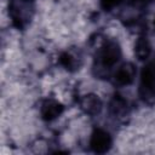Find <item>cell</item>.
Wrapping results in <instances>:
<instances>
[{"instance_id": "cell-13", "label": "cell", "mask_w": 155, "mask_h": 155, "mask_svg": "<svg viewBox=\"0 0 155 155\" xmlns=\"http://www.w3.org/2000/svg\"><path fill=\"white\" fill-rule=\"evenodd\" d=\"M154 23H155V21H154Z\"/></svg>"}, {"instance_id": "cell-10", "label": "cell", "mask_w": 155, "mask_h": 155, "mask_svg": "<svg viewBox=\"0 0 155 155\" xmlns=\"http://www.w3.org/2000/svg\"><path fill=\"white\" fill-rule=\"evenodd\" d=\"M134 54L139 61H148L151 56V44L145 33L138 35L134 42Z\"/></svg>"}, {"instance_id": "cell-6", "label": "cell", "mask_w": 155, "mask_h": 155, "mask_svg": "<svg viewBox=\"0 0 155 155\" xmlns=\"http://www.w3.org/2000/svg\"><path fill=\"white\" fill-rule=\"evenodd\" d=\"M58 63L69 73L80 70L84 63V54L79 47H70L63 51L58 57Z\"/></svg>"}, {"instance_id": "cell-11", "label": "cell", "mask_w": 155, "mask_h": 155, "mask_svg": "<svg viewBox=\"0 0 155 155\" xmlns=\"http://www.w3.org/2000/svg\"><path fill=\"white\" fill-rule=\"evenodd\" d=\"M126 1V5L127 7L134 10V11H142V10H145L153 0H124Z\"/></svg>"}, {"instance_id": "cell-1", "label": "cell", "mask_w": 155, "mask_h": 155, "mask_svg": "<svg viewBox=\"0 0 155 155\" xmlns=\"http://www.w3.org/2000/svg\"><path fill=\"white\" fill-rule=\"evenodd\" d=\"M121 57L122 51L119 41L111 38L103 39L94 52L92 64L93 76L101 80H110L114 68L120 62Z\"/></svg>"}, {"instance_id": "cell-4", "label": "cell", "mask_w": 155, "mask_h": 155, "mask_svg": "<svg viewBox=\"0 0 155 155\" xmlns=\"http://www.w3.org/2000/svg\"><path fill=\"white\" fill-rule=\"evenodd\" d=\"M137 75V68L131 62H124L117 65L110 78V81L115 87H125L133 84Z\"/></svg>"}, {"instance_id": "cell-7", "label": "cell", "mask_w": 155, "mask_h": 155, "mask_svg": "<svg viewBox=\"0 0 155 155\" xmlns=\"http://www.w3.org/2000/svg\"><path fill=\"white\" fill-rule=\"evenodd\" d=\"M108 114L116 121H125L126 117L130 116V105L127 99L120 93L113 94L108 103Z\"/></svg>"}, {"instance_id": "cell-3", "label": "cell", "mask_w": 155, "mask_h": 155, "mask_svg": "<svg viewBox=\"0 0 155 155\" xmlns=\"http://www.w3.org/2000/svg\"><path fill=\"white\" fill-rule=\"evenodd\" d=\"M138 96L143 103L148 105L155 104V57L142 68Z\"/></svg>"}, {"instance_id": "cell-12", "label": "cell", "mask_w": 155, "mask_h": 155, "mask_svg": "<svg viewBox=\"0 0 155 155\" xmlns=\"http://www.w3.org/2000/svg\"><path fill=\"white\" fill-rule=\"evenodd\" d=\"M122 2H124V0H99V6L103 11L110 12L114 8L119 7Z\"/></svg>"}, {"instance_id": "cell-9", "label": "cell", "mask_w": 155, "mask_h": 155, "mask_svg": "<svg viewBox=\"0 0 155 155\" xmlns=\"http://www.w3.org/2000/svg\"><path fill=\"white\" fill-rule=\"evenodd\" d=\"M79 108L88 116H96L101 114L103 109V102L96 93H86L79 99Z\"/></svg>"}, {"instance_id": "cell-8", "label": "cell", "mask_w": 155, "mask_h": 155, "mask_svg": "<svg viewBox=\"0 0 155 155\" xmlns=\"http://www.w3.org/2000/svg\"><path fill=\"white\" fill-rule=\"evenodd\" d=\"M63 111L64 105L54 98H45L40 104V116L46 122H51L58 119Z\"/></svg>"}, {"instance_id": "cell-2", "label": "cell", "mask_w": 155, "mask_h": 155, "mask_svg": "<svg viewBox=\"0 0 155 155\" xmlns=\"http://www.w3.org/2000/svg\"><path fill=\"white\" fill-rule=\"evenodd\" d=\"M35 0H10L7 6L8 17L17 30L27 29L35 15Z\"/></svg>"}, {"instance_id": "cell-5", "label": "cell", "mask_w": 155, "mask_h": 155, "mask_svg": "<svg viewBox=\"0 0 155 155\" xmlns=\"http://www.w3.org/2000/svg\"><path fill=\"white\" fill-rule=\"evenodd\" d=\"M90 148L94 154H105L111 149L113 145V138L111 134L101 127L93 128L90 140H88Z\"/></svg>"}]
</instances>
